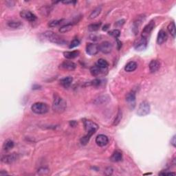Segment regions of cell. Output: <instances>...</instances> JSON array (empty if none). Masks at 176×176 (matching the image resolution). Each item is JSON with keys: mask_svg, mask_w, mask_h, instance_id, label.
I'll use <instances>...</instances> for the list:
<instances>
[{"mask_svg": "<svg viewBox=\"0 0 176 176\" xmlns=\"http://www.w3.org/2000/svg\"><path fill=\"white\" fill-rule=\"evenodd\" d=\"M83 124H84L85 130H86L87 133L86 135H85L84 136L81 138L80 141L81 144H83V145H86L89 142V141H90L91 137L93 136L94 133H96V131L98 130V129H99V125L94 123V122L92 121V120L87 119H85L83 120Z\"/></svg>", "mask_w": 176, "mask_h": 176, "instance_id": "6da1fadb", "label": "cell"}, {"mask_svg": "<svg viewBox=\"0 0 176 176\" xmlns=\"http://www.w3.org/2000/svg\"><path fill=\"white\" fill-rule=\"evenodd\" d=\"M42 36L44 39L47 40L51 43L58 44V45H63V44L67 43V41H66L63 39L52 31H46L42 34Z\"/></svg>", "mask_w": 176, "mask_h": 176, "instance_id": "7a4b0ae2", "label": "cell"}, {"mask_svg": "<svg viewBox=\"0 0 176 176\" xmlns=\"http://www.w3.org/2000/svg\"><path fill=\"white\" fill-rule=\"evenodd\" d=\"M67 107L66 102L63 99L58 95H55L52 103V110L58 114L64 112Z\"/></svg>", "mask_w": 176, "mask_h": 176, "instance_id": "3957f363", "label": "cell"}, {"mask_svg": "<svg viewBox=\"0 0 176 176\" xmlns=\"http://www.w3.org/2000/svg\"><path fill=\"white\" fill-rule=\"evenodd\" d=\"M31 110L36 114H45L48 112L49 108L46 103L37 102L31 106Z\"/></svg>", "mask_w": 176, "mask_h": 176, "instance_id": "277c9868", "label": "cell"}, {"mask_svg": "<svg viewBox=\"0 0 176 176\" xmlns=\"http://www.w3.org/2000/svg\"><path fill=\"white\" fill-rule=\"evenodd\" d=\"M150 110H151V107H150L149 103L146 101H142L139 105L138 110H137V114L139 116H145L149 114Z\"/></svg>", "mask_w": 176, "mask_h": 176, "instance_id": "5b68a950", "label": "cell"}, {"mask_svg": "<svg viewBox=\"0 0 176 176\" xmlns=\"http://www.w3.org/2000/svg\"><path fill=\"white\" fill-rule=\"evenodd\" d=\"M148 44V39L147 38H144L143 37H140V38L138 39L134 44H133V47L135 50L137 51H142L144 50L147 47Z\"/></svg>", "mask_w": 176, "mask_h": 176, "instance_id": "8992f818", "label": "cell"}, {"mask_svg": "<svg viewBox=\"0 0 176 176\" xmlns=\"http://www.w3.org/2000/svg\"><path fill=\"white\" fill-rule=\"evenodd\" d=\"M99 52V48L97 44L94 43H88L86 46V52L90 56H94Z\"/></svg>", "mask_w": 176, "mask_h": 176, "instance_id": "52a82bcc", "label": "cell"}, {"mask_svg": "<svg viewBox=\"0 0 176 176\" xmlns=\"http://www.w3.org/2000/svg\"><path fill=\"white\" fill-rule=\"evenodd\" d=\"M99 51L103 54H110L112 51L113 46L109 41H103L99 46Z\"/></svg>", "mask_w": 176, "mask_h": 176, "instance_id": "ba28073f", "label": "cell"}, {"mask_svg": "<svg viewBox=\"0 0 176 176\" xmlns=\"http://www.w3.org/2000/svg\"><path fill=\"white\" fill-rule=\"evenodd\" d=\"M155 27V23L153 21H150L147 26H145L142 32L141 37H143L144 38H148V37L149 36L151 32H152V30Z\"/></svg>", "mask_w": 176, "mask_h": 176, "instance_id": "9c48e42d", "label": "cell"}, {"mask_svg": "<svg viewBox=\"0 0 176 176\" xmlns=\"http://www.w3.org/2000/svg\"><path fill=\"white\" fill-rule=\"evenodd\" d=\"M18 159V154L16 153H11V154L6 155L1 157V162L5 164H12Z\"/></svg>", "mask_w": 176, "mask_h": 176, "instance_id": "30bf717a", "label": "cell"}, {"mask_svg": "<svg viewBox=\"0 0 176 176\" xmlns=\"http://www.w3.org/2000/svg\"><path fill=\"white\" fill-rule=\"evenodd\" d=\"M20 16L22 18L25 19L27 21H30V22H34L36 21L37 17L35 14H33L32 12L29 10H22L20 12Z\"/></svg>", "mask_w": 176, "mask_h": 176, "instance_id": "8fae6325", "label": "cell"}, {"mask_svg": "<svg viewBox=\"0 0 176 176\" xmlns=\"http://www.w3.org/2000/svg\"><path fill=\"white\" fill-rule=\"evenodd\" d=\"M109 142V139L107 136L104 134H100L96 138V143L99 147H105Z\"/></svg>", "mask_w": 176, "mask_h": 176, "instance_id": "7c38bea8", "label": "cell"}, {"mask_svg": "<svg viewBox=\"0 0 176 176\" xmlns=\"http://www.w3.org/2000/svg\"><path fill=\"white\" fill-rule=\"evenodd\" d=\"M144 19H145V16L143 15H140L138 17H137L136 19L135 20L134 22H133V31L134 32L135 35L137 34V32H138V29L140 26L142 24V22L144 21Z\"/></svg>", "mask_w": 176, "mask_h": 176, "instance_id": "4fadbf2b", "label": "cell"}, {"mask_svg": "<svg viewBox=\"0 0 176 176\" xmlns=\"http://www.w3.org/2000/svg\"><path fill=\"white\" fill-rule=\"evenodd\" d=\"M76 68H77V65H76L74 62L70 61H63L60 65L61 69L65 70H69V71L75 70L76 69Z\"/></svg>", "mask_w": 176, "mask_h": 176, "instance_id": "5bb4252c", "label": "cell"}, {"mask_svg": "<svg viewBox=\"0 0 176 176\" xmlns=\"http://www.w3.org/2000/svg\"><path fill=\"white\" fill-rule=\"evenodd\" d=\"M126 101L127 102L129 106L132 109L135 107V105H136V94H135L134 92L131 91V92H129L127 94V96H126Z\"/></svg>", "mask_w": 176, "mask_h": 176, "instance_id": "9a60e30c", "label": "cell"}, {"mask_svg": "<svg viewBox=\"0 0 176 176\" xmlns=\"http://www.w3.org/2000/svg\"><path fill=\"white\" fill-rule=\"evenodd\" d=\"M167 38L168 37L167 35H166V32L164 30H161L159 31L158 35H157V43L159 44V45L164 43L166 39H167Z\"/></svg>", "mask_w": 176, "mask_h": 176, "instance_id": "2e32d148", "label": "cell"}, {"mask_svg": "<svg viewBox=\"0 0 176 176\" xmlns=\"http://www.w3.org/2000/svg\"><path fill=\"white\" fill-rule=\"evenodd\" d=\"M149 70L151 73H155L157 72L160 68V63L157 60H152L151 61L149 65Z\"/></svg>", "mask_w": 176, "mask_h": 176, "instance_id": "e0dca14e", "label": "cell"}, {"mask_svg": "<svg viewBox=\"0 0 176 176\" xmlns=\"http://www.w3.org/2000/svg\"><path fill=\"white\" fill-rule=\"evenodd\" d=\"M110 96L107 95H103L100 96L98 98L94 100V103L96 105H102V104H105V103H108L110 101Z\"/></svg>", "mask_w": 176, "mask_h": 176, "instance_id": "ac0fdd59", "label": "cell"}, {"mask_svg": "<svg viewBox=\"0 0 176 176\" xmlns=\"http://www.w3.org/2000/svg\"><path fill=\"white\" fill-rule=\"evenodd\" d=\"M110 160L114 162H120L123 160V153L119 150H116L112 153V156L110 157Z\"/></svg>", "mask_w": 176, "mask_h": 176, "instance_id": "d6986e66", "label": "cell"}, {"mask_svg": "<svg viewBox=\"0 0 176 176\" xmlns=\"http://www.w3.org/2000/svg\"><path fill=\"white\" fill-rule=\"evenodd\" d=\"M80 55V52L78 50L66 51L63 52V56L67 59H74Z\"/></svg>", "mask_w": 176, "mask_h": 176, "instance_id": "ffe728a7", "label": "cell"}, {"mask_svg": "<svg viewBox=\"0 0 176 176\" xmlns=\"http://www.w3.org/2000/svg\"><path fill=\"white\" fill-rule=\"evenodd\" d=\"M72 81H73L72 77H67L63 78V79H61L60 83L61 84V86L63 87H64L65 88H68L70 86H71Z\"/></svg>", "mask_w": 176, "mask_h": 176, "instance_id": "44dd1931", "label": "cell"}, {"mask_svg": "<svg viewBox=\"0 0 176 176\" xmlns=\"http://www.w3.org/2000/svg\"><path fill=\"white\" fill-rule=\"evenodd\" d=\"M103 69H101V68H99L97 66H92L91 67L90 71V73L91 75H92L93 77H97V76H99L101 75V74L103 73Z\"/></svg>", "mask_w": 176, "mask_h": 176, "instance_id": "7402d4cb", "label": "cell"}, {"mask_svg": "<svg viewBox=\"0 0 176 176\" xmlns=\"http://www.w3.org/2000/svg\"><path fill=\"white\" fill-rule=\"evenodd\" d=\"M138 65L135 61H130L125 66V70L127 72H133L134 70H136Z\"/></svg>", "mask_w": 176, "mask_h": 176, "instance_id": "603a6c76", "label": "cell"}, {"mask_svg": "<svg viewBox=\"0 0 176 176\" xmlns=\"http://www.w3.org/2000/svg\"><path fill=\"white\" fill-rule=\"evenodd\" d=\"M14 143L10 139H8L4 142V143L3 144V149L6 151H10V149H12L14 147Z\"/></svg>", "mask_w": 176, "mask_h": 176, "instance_id": "cb8c5ba5", "label": "cell"}, {"mask_svg": "<svg viewBox=\"0 0 176 176\" xmlns=\"http://www.w3.org/2000/svg\"><path fill=\"white\" fill-rule=\"evenodd\" d=\"M51 10H52V7L50 6H48V5L43 6L40 8L41 14L43 16H48V14L50 13Z\"/></svg>", "mask_w": 176, "mask_h": 176, "instance_id": "d4e9b609", "label": "cell"}, {"mask_svg": "<svg viewBox=\"0 0 176 176\" xmlns=\"http://www.w3.org/2000/svg\"><path fill=\"white\" fill-rule=\"evenodd\" d=\"M101 11H102V7L101 6H99V7H97V8H96L90 13V16H89V19H95V18L99 16L100 14H101Z\"/></svg>", "mask_w": 176, "mask_h": 176, "instance_id": "484cf974", "label": "cell"}, {"mask_svg": "<svg viewBox=\"0 0 176 176\" xmlns=\"http://www.w3.org/2000/svg\"><path fill=\"white\" fill-rule=\"evenodd\" d=\"M96 65L99 67V68H101V69H103V70L107 69V67H108V66H109L108 63H107V61L105 60V59H99Z\"/></svg>", "mask_w": 176, "mask_h": 176, "instance_id": "4316f807", "label": "cell"}, {"mask_svg": "<svg viewBox=\"0 0 176 176\" xmlns=\"http://www.w3.org/2000/svg\"><path fill=\"white\" fill-rule=\"evenodd\" d=\"M101 26V22H99V23H92L88 26V29L90 32H96V31L99 30Z\"/></svg>", "mask_w": 176, "mask_h": 176, "instance_id": "83f0119b", "label": "cell"}, {"mask_svg": "<svg viewBox=\"0 0 176 176\" xmlns=\"http://www.w3.org/2000/svg\"><path fill=\"white\" fill-rule=\"evenodd\" d=\"M72 27H73V25L71 23L66 24V25L63 26L61 27L60 28H59V31L61 33H66L71 30L72 29Z\"/></svg>", "mask_w": 176, "mask_h": 176, "instance_id": "f1b7e54d", "label": "cell"}, {"mask_svg": "<svg viewBox=\"0 0 176 176\" xmlns=\"http://www.w3.org/2000/svg\"><path fill=\"white\" fill-rule=\"evenodd\" d=\"M122 117H123V113H122L121 110H119L117 113V114H116V117H115V118H114V123H113V125L117 126L118 124L120 123V121H121Z\"/></svg>", "mask_w": 176, "mask_h": 176, "instance_id": "f546056e", "label": "cell"}, {"mask_svg": "<svg viewBox=\"0 0 176 176\" xmlns=\"http://www.w3.org/2000/svg\"><path fill=\"white\" fill-rule=\"evenodd\" d=\"M168 31L169 32L170 34L173 38L175 37V23L173 21L169 23V25L168 26Z\"/></svg>", "mask_w": 176, "mask_h": 176, "instance_id": "4dcf8cb0", "label": "cell"}, {"mask_svg": "<svg viewBox=\"0 0 176 176\" xmlns=\"http://www.w3.org/2000/svg\"><path fill=\"white\" fill-rule=\"evenodd\" d=\"M8 27L11 28H18L21 26V23L19 21H10L8 22Z\"/></svg>", "mask_w": 176, "mask_h": 176, "instance_id": "1f68e13d", "label": "cell"}, {"mask_svg": "<svg viewBox=\"0 0 176 176\" xmlns=\"http://www.w3.org/2000/svg\"><path fill=\"white\" fill-rule=\"evenodd\" d=\"M108 33H109V35H111V36L113 37H114L116 39H118L120 35V31L118 29L112 30H110Z\"/></svg>", "mask_w": 176, "mask_h": 176, "instance_id": "d6a6232c", "label": "cell"}, {"mask_svg": "<svg viewBox=\"0 0 176 176\" xmlns=\"http://www.w3.org/2000/svg\"><path fill=\"white\" fill-rule=\"evenodd\" d=\"M63 21L62 19H58V20H52V21H50L48 23V26L50 28H55L58 26L61 23V21Z\"/></svg>", "mask_w": 176, "mask_h": 176, "instance_id": "836d02e7", "label": "cell"}, {"mask_svg": "<svg viewBox=\"0 0 176 176\" xmlns=\"http://www.w3.org/2000/svg\"><path fill=\"white\" fill-rule=\"evenodd\" d=\"M80 41H79L78 39H73L71 41V43H70V46H69V48L70 49H72V48H76L77 47V46H79L80 45Z\"/></svg>", "mask_w": 176, "mask_h": 176, "instance_id": "e575fe53", "label": "cell"}, {"mask_svg": "<svg viewBox=\"0 0 176 176\" xmlns=\"http://www.w3.org/2000/svg\"><path fill=\"white\" fill-rule=\"evenodd\" d=\"M101 81L100 80V79H96L92 81H91L90 85H91V86H94V87H98V86H99L100 85H101Z\"/></svg>", "mask_w": 176, "mask_h": 176, "instance_id": "d590c367", "label": "cell"}, {"mask_svg": "<svg viewBox=\"0 0 176 176\" xmlns=\"http://www.w3.org/2000/svg\"><path fill=\"white\" fill-rule=\"evenodd\" d=\"M159 175H175V173H173V172H171V171H162V172H160L159 173Z\"/></svg>", "mask_w": 176, "mask_h": 176, "instance_id": "8d00e7d4", "label": "cell"}, {"mask_svg": "<svg viewBox=\"0 0 176 176\" xmlns=\"http://www.w3.org/2000/svg\"><path fill=\"white\" fill-rule=\"evenodd\" d=\"M113 171H114V169L112 167H107L105 171V174L107 175H112Z\"/></svg>", "mask_w": 176, "mask_h": 176, "instance_id": "74e56055", "label": "cell"}, {"mask_svg": "<svg viewBox=\"0 0 176 176\" xmlns=\"http://www.w3.org/2000/svg\"><path fill=\"white\" fill-rule=\"evenodd\" d=\"M38 172H39V173L41 172H43L42 174H47L48 173V172H49V169L46 167H41L38 170Z\"/></svg>", "mask_w": 176, "mask_h": 176, "instance_id": "f35d334b", "label": "cell"}, {"mask_svg": "<svg viewBox=\"0 0 176 176\" xmlns=\"http://www.w3.org/2000/svg\"><path fill=\"white\" fill-rule=\"evenodd\" d=\"M125 19L120 20V21L116 22V23H115V26H118V27L122 26H123V24L125 23Z\"/></svg>", "mask_w": 176, "mask_h": 176, "instance_id": "ab89813d", "label": "cell"}, {"mask_svg": "<svg viewBox=\"0 0 176 176\" xmlns=\"http://www.w3.org/2000/svg\"><path fill=\"white\" fill-rule=\"evenodd\" d=\"M175 137H176L175 135H174V136H173V138H172V139L171 140V144H172V145H173V147H176Z\"/></svg>", "mask_w": 176, "mask_h": 176, "instance_id": "60d3db41", "label": "cell"}, {"mask_svg": "<svg viewBox=\"0 0 176 176\" xmlns=\"http://www.w3.org/2000/svg\"><path fill=\"white\" fill-rule=\"evenodd\" d=\"M70 125L72 126V127H75L76 125H77V123L76 121H75V120H72V121H70Z\"/></svg>", "mask_w": 176, "mask_h": 176, "instance_id": "b9f144b4", "label": "cell"}, {"mask_svg": "<svg viewBox=\"0 0 176 176\" xmlns=\"http://www.w3.org/2000/svg\"><path fill=\"white\" fill-rule=\"evenodd\" d=\"M63 3H66V4H69V3H77V1H63Z\"/></svg>", "mask_w": 176, "mask_h": 176, "instance_id": "7bdbcfd3", "label": "cell"}, {"mask_svg": "<svg viewBox=\"0 0 176 176\" xmlns=\"http://www.w3.org/2000/svg\"><path fill=\"white\" fill-rule=\"evenodd\" d=\"M118 49H120V48H121V46H122V43H121V42L119 41H118Z\"/></svg>", "mask_w": 176, "mask_h": 176, "instance_id": "ee69618b", "label": "cell"}, {"mask_svg": "<svg viewBox=\"0 0 176 176\" xmlns=\"http://www.w3.org/2000/svg\"><path fill=\"white\" fill-rule=\"evenodd\" d=\"M109 26H110V25H106V26H105L103 27V30H107L109 28H108V27H109Z\"/></svg>", "mask_w": 176, "mask_h": 176, "instance_id": "f6af8a7d", "label": "cell"}, {"mask_svg": "<svg viewBox=\"0 0 176 176\" xmlns=\"http://www.w3.org/2000/svg\"><path fill=\"white\" fill-rule=\"evenodd\" d=\"M0 175H8V173H7L6 172L1 171V172H0Z\"/></svg>", "mask_w": 176, "mask_h": 176, "instance_id": "bcb514c9", "label": "cell"}]
</instances>
